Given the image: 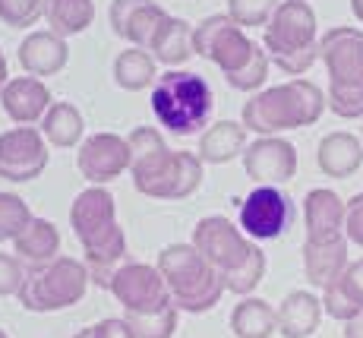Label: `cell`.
I'll list each match as a JSON object with an SVG mask.
<instances>
[{
  "label": "cell",
  "mask_w": 363,
  "mask_h": 338,
  "mask_svg": "<svg viewBox=\"0 0 363 338\" xmlns=\"http://www.w3.org/2000/svg\"><path fill=\"white\" fill-rule=\"evenodd\" d=\"M193 32H196V29H193L186 19L167 16L145 51L155 58V63H164L167 70L180 67V63H186L193 58Z\"/></svg>",
  "instance_id": "cell-25"
},
{
  "label": "cell",
  "mask_w": 363,
  "mask_h": 338,
  "mask_svg": "<svg viewBox=\"0 0 363 338\" xmlns=\"http://www.w3.org/2000/svg\"><path fill=\"white\" fill-rule=\"evenodd\" d=\"M167 13L155 0H111V29L133 48H149Z\"/></svg>",
  "instance_id": "cell-16"
},
{
  "label": "cell",
  "mask_w": 363,
  "mask_h": 338,
  "mask_svg": "<svg viewBox=\"0 0 363 338\" xmlns=\"http://www.w3.org/2000/svg\"><path fill=\"white\" fill-rule=\"evenodd\" d=\"M212 104L215 98L208 82L186 70H167L152 89L155 121L174 136H193L196 130H202L212 117Z\"/></svg>",
  "instance_id": "cell-9"
},
{
  "label": "cell",
  "mask_w": 363,
  "mask_h": 338,
  "mask_svg": "<svg viewBox=\"0 0 363 338\" xmlns=\"http://www.w3.org/2000/svg\"><path fill=\"white\" fill-rule=\"evenodd\" d=\"M316 165L325 178H351V174L360 171L363 165V143L354 133H329L323 136L316 152Z\"/></svg>",
  "instance_id": "cell-21"
},
{
  "label": "cell",
  "mask_w": 363,
  "mask_h": 338,
  "mask_svg": "<svg viewBox=\"0 0 363 338\" xmlns=\"http://www.w3.org/2000/svg\"><path fill=\"white\" fill-rule=\"evenodd\" d=\"M231 329L237 338H272L278 332V310L262 298H243L231 313Z\"/></svg>",
  "instance_id": "cell-27"
},
{
  "label": "cell",
  "mask_w": 363,
  "mask_h": 338,
  "mask_svg": "<svg viewBox=\"0 0 363 338\" xmlns=\"http://www.w3.org/2000/svg\"><path fill=\"white\" fill-rule=\"evenodd\" d=\"M32 218L35 215L26 200H19L16 193H0V244L16 241Z\"/></svg>",
  "instance_id": "cell-31"
},
{
  "label": "cell",
  "mask_w": 363,
  "mask_h": 338,
  "mask_svg": "<svg viewBox=\"0 0 363 338\" xmlns=\"http://www.w3.org/2000/svg\"><path fill=\"white\" fill-rule=\"evenodd\" d=\"M130 139L117 136V133H95L79 146V155H76V168L92 187H104L114 178H121L130 168Z\"/></svg>",
  "instance_id": "cell-14"
},
{
  "label": "cell",
  "mask_w": 363,
  "mask_h": 338,
  "mask_svg": "<svg viewBox=\"0 0 363 338\" xmlns=\"http://www.w3.org/2000/svg\"><path fill=\"white\" fill-rule=\"evenodd\" d=\"M319 58L329 70V111L345 121L363 117V32L335 26L319 38Z\"/></svg>",
  "instance_id": "cell-7"
},
{
  "label": "cell",
  "mask_w": 363,
  "mask_h": 338,
  "mask_svg": "<svg viewBox=\"0 0 363 338\" xmlns=\"http://www.w3.org/2000/svg\"><path fill=\"white\" fill-rule=\"evenodd\" d=\"M294 222V202L278 187H256L240 202V228L253 241H275Z\"/></svg>",
  "instance_id": "cell-12"
},
{
  "label": "cell",
  "mask_w": 363,
  "mask_h": 338,
  "mask_svg": "<svg viewBox=\"0 0 363 338\" xmlns=\"http://www.w3.org/2000/svg\"><path fill=\"white\" fill-rule=\"evenodd\" d=\"M114 82L127 92H143L145 86L158 82L155 73V58L143 48H130V51H121L114 60Z\"/></svg>",
  "instance_id": "cell-30"
},
{
  "label": "cell",
  "mask_w": 363,
  "mask_h": 338,
  "mask_svg": "<svg viewBox=\"0 0 363 338\" xmlns=\"http://www.w3.org/2000/svg\"><path fill=\"white\" fill-rule=\"evenodd\" d=\"M82 130H86L82 114L69 102H54L51 108H48L45 121H41V133H45V139L51 146H57V149H69V146H76L82 139Z\"/></svg>",
  "instance_id": "cell-29"
},
{
  "label": "cell",
  "mask_w": 363,
  "mask_h": 338,
  "mask_svg": "<svg viewBox=\"0 0 363 338\" xmlns=\"http://www.w3.org/2000/svg\"><path fill=\"white\" fill-rule=\"evenodd\" d=\"M351 13L357 16V23H363V0H351Z\"/></svg>",
  "instance_id": "cell-40"
},
{
  "label": "cell",
  "mask_w": 363,
  "mask_h": 338,
  "mask_svg": "<svg viewBox=\"0 0 363 338\" xmlns=\"http://www.w3.org/2000/svg\"><path fill=\"white\" fill-rule=\"evenodd\" d=\"M275 10H278V0H228V16H231L240 29L269 26Z\"/></svg>",
  "instance_id": "cell-33"
},
{
  "label": "cell",
  "mask_w": 363,
  "mask_h": 338,
  "mask_svg": "<svg viewBox=\"0 0 363 338\" xmlns=\"http://www.w3.org/2000/svg\"><path fill=\"white\" fill-rule=\"evenodd\" d=\"M0 338H10V335H6V332H0Z\"/></svg>",
  "instance_id": "cell-42"
},
{
  "label": "cell",
  "mask_w": 363,
  "mask_h": 338,
  "mask_svg": "<svg viewBox=\"0 0 363 338\" xmlns=\"http://www.w3.org/2000/svg\"><path fill=\"white\" fill-rule=\"evenodd\" d=\"M347 202L335 190H310L303 200V224L310 244H329L345 237Z\"/></svg>",
  "instance_id": "cell-17"
},
{
  "label": "cell",
  "mask_w": 363,
  "mask_h": 338,
  "mask_svg": "<svg viewBox=\"0 0 363 338\" xmlns=\"http://www.w3.org/2000/svg\"><path fill=\"white\" fill-rule=\"evenodd\" d=\"M67 41L54 32H29L19 45V67L29 76H54L67 67Z\"/></svg>",
  "instance_id": "cell-19"
},
{
  "label": "cell",
  "mask_w": 363,
  "mask_h": 338,
  "mask_svg": "<svg viewBox=\"0 0 363 338\" xmlns=\"http://www.w3.org/2000/svg\"><path fill=\"white\" fill-rule=\"evenodd\" d=\"M69 224H73L76 241L86 250L89 276L99 288L108 291L111 276L127 263V237L117 224V206L111 190L89 187L69 206Z\"/></svg>",
  "instance_id": "cell-2"
},
{
  "label": "cell",
  "mask_w": 363,
  "mask_h": 338,
  "mask_svg": "<svg viewBox=\"0 0 363 338\" xmlns=\"http://www.w3.org/2000/svg\"><path fill=\"white\" fill-rule=\"evenodd\" d=\"M243 171L259 187L288 184L297 174V149L281 136H259L243 152Z\"/></svg>",
  "instance_id": "cell-15"
},
{
  "label": "cell",
  "mask_w": 363,
  "mask_h": 338,
  "mask_svg": "<svg viewBox=\"0 0 363 338\" xmlns=\"http://www.w3.org/2000/svg\"><path fill=\"white\" fill-rule=\"evenodd\" d=\"M265 51L278 70L303 76L319 60V26L306 0H281L265 26Z\"/></svg>",
  "instance_id": "cell-8"
},
{
  "label": "cell",
  "mask_w": 363,
  "mask_h": 338,
  "mask_svg": "<svg viewBox=\"0 0 363 338\" xmlns=\"http://www.w3.org/2000/svg\"><path fill=\"white\" fill-rule=\"evenodd\" d=\"M193 246L218 269L231 294L250 298L265 278V253L221 215L202 218L193 228Z\"/></svg>",
  "instance_id": "cell-4"
},
{
  "label": "cell",
  "mask_w": 363,
  "mask_h": 338,
  "mask_svg": "<svg viewBox=\"0 0 363 338\" xmlns=\"http://www.w3.org/2000/svg\"><path fill=\"white\" fill-rule=\"evenodd\" d=\"M6 82H10V76H6V58H4V51H0V92L6 89Z\"/></svg>",
  "instance_id": "cell-39"
},
{
  "label": "cell",
  "mask_w": 363,
  "mask_h": 338,
  "mask_svg": "<svg viewBox=\"0 0 363 338\" xmlns=\"http://www.w3.org/2000/svg\"><path fill=\"white\" fill-rule=\"evenodd\" d=\"M247 152V126L234 121H218L212 124L199 139V161L202 165H228L237 155Z\"/></svg>",
  "instance_id": "cell-24"
},
{
  "label": "cell",
  "mask_w": 363,
  "mask_h": 338,
  "mask_svg": "<svg viewBox=\"0 0 363 338\" xmlns=\"http://www.w3.org/2000/svg\"><path fill=\"white\" fill-rule=\"evenodd\" d=\"M45 16V0H0V23L13 29H29Z\"/></svg>",
  "instance_id": "cell-34"
},
{
  "label": "cell",
  "mask_w": 363,
  "mask_h": 338,
  "mask_svg": "<svg viewBox=\"0 0 363 338\" xmlns=\"http://www.w3.org/2000/svg\"><path fill=\"white\" fill-rule=\"evenodd\" d=\"M89 266L79 259L57 256L45 266H32L26 272V285L16 294L19 304L32 313H57V310L76 307L89 291Z\"/></svg>",
  "instance_id": "cell-10"
},
{
  "label": "cell",
  "mask_w": 363,
  "mask_h": 338,
  "mask_svg": "<svg viewBox=\"0 0 363 338\" xmlns=\"http://www.w3.org/2000/svg\"><path fill=\"white\" fill-rule=\"evenodd\" d=\"M323 310L338 322H347L363 313V259L347 263L341 278L323 288Z\"/></svg>",
  "instance_id": "cell-20"
},
{
  "label": "cell",
  "mask_w": 363,
  "mask_h": 338,
  "mask_svg": "<svg viewBox=\"0 0 363 338\" xmlns=\"http://www.w3.org/2000/svg\"><path fill=\"white\" fill-rule=\"evenodd\" d=\"M347 269V237L329 244H310L303 241V272L306 281L316 288H329L341 272Z\"/></svg>",
  "instance_id": "cell-23"
},
{
  "label": "cell",
  "mask_w": 363,
  "mask_h": 338,
  "mask_svg": "<svg viewBox=\"0 0 363 338\" xmlns=\"http://www.w3.org/2000/svg\"><path fill=\"white\" fill-rule=\"evenodd\" d=\"M329 108L323 89L310 80H291L253 95L243 104V126L259 136H275L281 130L313 126Z\"/></svg>",
  "instance_id": "cell-5"
},
{
  "label": "cell",
  "mask_w": 363,
  "mask_h": 338,
  "mask_svg": "<svg viewBox=\"0 0 363 338\" xmlns=\"http://www.w3.org/2000/svg\"><path fill=\"white\" fill-rule=\"evenodd\" d=\"M73 338H95V329H92V326H89V329H82V332H76Z\"/></svg>",
  "instance_id": "cell-41"
},
{
  "label": "cell",
  "mask_w": 363,
  "mask_h": 338,
  "mask_svg": "<svg viewBox=\"0 0 363 338\" xmlns=\"http://www.w3.org/2000/svg\"><path fill=\"white\" fill-rule=\"evenodd\" d=\"M345 338H363V313L345 322Z\"/></svg>",
  "instance_id": "cell-38"
},
{
  "label": "cell",
  "mask_w": 363,
  "mask_h": 338,
  "mask_svg": "<svg viewBox=\"0 0 363 338\" xmlns=\"http://www.w3.org/2000/svg\"><path fill=\"white\" fill-rule=\"evenodd\" d=\"M345 237L347 244L363 250V193L347 200V215H345Z\"/></svg>",
  "instance_id": "cell-36"
},
{
  "label": "cell",
  "mask_w": 363,
  "mask_h": 338,
  "mask_svg": "<svg viewBox=\"0 0 363 338\" xmlns=\"http://www.w3.org/2000/svg\"><path fill=\"white\" fill-rule=\"evenodd\" d=\"M16 246L19 259L32 266H45L51 259H57V250H60V231L54 228V222L48 218H32L29 224L23 228V234L13 241Z\"/></svg>",
  "instance_id": "cell-26"
},
{
  "label": "cell",
  "mask_w": 363,
  "mask_h": 338,
  "mask_svg": "<svg viewBox=\"0 0 363 338\" xmlns=\"http://www.w3.org/2000/svg\"><path fill=\"white\" fill-rule=\"evenodd\" d=\"M193 51L215 63L225 73L228 86L240 92H256L269 76V51H262L253 38H247V32L228 13L202 19L193 32Z\"/></svg>",
  "instance_id": "cell-3"
},
{
  "label": "cell",
  "mask_w": 363,
  "mask_h": 338,
  "mask_svg": "<svg viewBox=\"0 0 363 338\" xmlns=\"http://www.w3.org/2000/svg\"><path fill=\"white\" fill-rule=\"evenodd\" d=\"M0 104H4L6 117L19 126H32L38 121H45L48 108H51V92L41 80L35 76H16L6 82V89L0 92Z\"/></svg>",
  "instance_id": "cell-18"
},
{
  "label": "cell",
  "mask_w": 363,
  "mask_h": 338,
  "mask_svg": "<svg viewBox=\"0 0 363 338\" xmlns=\"http://www.w3.org/2000/svg\"><path fill=\"white\" fill-rule=\"evenodd\" d=\"M158 272H162L171 304L184 313H208L228 291L225 278L193 244H171L158 253Z\"/></svg>",
  "instance_id": "cell-6"
},
{
  "label": "cell",
  "mask_w": 363,
  "mask_h": 338,
  "mask_svg": "<svg viewBox=\"0 0 363 338\" xmlns=\"http://www.w3.org/2000/svg\"><path fill=\"white\" fill-rule=\"evenodd\" d=\"M45 19L54 35H79L95 23L92 0H45Z\"/></svg>",
  "instance_id": "cell-28"
},
{
  "label": "cell",
  "mask_w": 363,
  "mask_h": 338,
  "mask_svg": "<svg viewBox=\"0 0 363 338\" xmlns=\"http://www.w3.org/2000/svg\"><path fill=\"white\" fill-rule=\"evenodd\" d=\"M48 168L45 133L35 126H13L0 133V178L13 184L35 180Z\"/></svg>",
  "instance_id": "cell-13"
},
{
  "label": "cell",
  "mask_w": 363,
  "mask_h": 338,
  "mask_svg": "<svg viewBox=\"0 0 363 338\" xmlns=\"http://www.w3.org/2000/svg\"><path fill=\"white\" fill-rule=\"evenodd\" d=\"M95 329V338H136L127 320H101Z\"/></svg>",
  "instance_id": "cell-37"
},
{
  "label": "cell",
  "mask_w": 363,
  "mask_h": 338,
  "mask_svg": "<svg viewBox=\"0 0 363 338\" xmlns=\"http://www.w3.org/2000/svg\"><path fill=\"white\" fill-rule=\"evenodd\" d=\"M130 174L133 187L152 200H186L202 187L199 155L184 149H167L155 126H136L130 133Z\"/></svg>",
  "instance_id": "cell-1"
},
{
  "label": "cell",
  "mask_w": 363,
  "mask_h": 338,
  "mask_svg": "<svg viewBox=\"0 0 363 338\" xmlns=\"http://www.w3.org/2000/svg\"><path fill=\"white\" fill-rule=\"evenodd\" d=\"M108 291L123 304L127 316H149L171 307V294H167V285L162 272H158V266L133 263V259H127L111 276Z\"/></svg>",
  "instance_id": "cell-11"
},
{
  "label": "cell",
  "mask_w": 363,
  "mask_h": 338,
  "mask_svg": "<svg viewBox=\"0 0 363 338\" xmlns=\"http://www.w3.org/2000/svg\"><path fill=\"white\" fill-rule=\"evenodd\" d=\"M323 320V300L310 291H291L278 307V332L284 338H310Z\"/></svg>",
  "instance_id": "cell-22"
},
{
  "label": "cell",
  "mask_w": 363,
  "mask_h": 338,
  "mask_svg": "<svg viewBox=\"0 0 363 338\" xmlns=\"http://www.w3.org/2000/svg\"><path fill=\"white\" fill-rule=\"evenodd\" d=\"M26 266L19 263V256H10V253H0V298H10V294H19L26 285Z\"/></svg>",
  "instance_id": "cell-35"
},
{
  "label": "cell",
  "mask_w": 363,
  "mask_h": 338,
  "mask_svg": "<svg viewBox=\"0 0 363 338\" xmlns=\"http://www.w3.org/2000/svg\"><path fill=\"white\" fill-rule=\"evenodd\" d=\"M177 307H167L162 313H149V316H123L130 322L133 335L136 338H171L177 332Z\"/></svg>",
  "instance_id": "cell-32"
}]
</instances>
